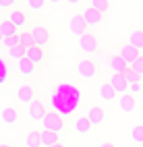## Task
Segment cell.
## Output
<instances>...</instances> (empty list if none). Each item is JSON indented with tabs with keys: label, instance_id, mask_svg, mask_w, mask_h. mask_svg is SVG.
<instances>
[{
	"label": "cell",
	"instance_id": "cell-1",
	"mask_svg": "<svg viewBox=\"0 0 143 147\" xmlns=\"http://www.w3.org/2000/svg\"><path fill=\"white\" fill-rule=\"evenodd\" d=\"M75 73H77V77H81V79H93V77L98 75V64H95L91 58H81V60H77V64H75Z\"/></svg>",
	"mask_w": 143,
	"mask_h": 147
},
{
	"label": "cell",
	"instance_id": "cell-2",
	"mask_svg": "<svg viewBox=\"0 0 143 147\" xmlns=\"http://www.w3.org/2000/svg\"><path fill=\"white\" fill-rule=\"evenodd\" d=\"M79 48H81V52H83V54L93 56V54H98V52H100V42H98V37H95L93 33L87 31L83 37H79Z\"/></svg>",
	"mask_w": 143,
	"mask_h": 147
},
{
	"label": "cell",
	"instance_id": "cell-3",
	"mask_svg": "<svg viewBox=\"0 0 143 147\" xmlns=\"http://www.w3.org/2000/svg\"><path fill=\"white\" fill-rule=\"evenodd\" d=\"M44 124V131H52V133H62L64 129V120L60 118V114H56V112H48L46 114V118L42 120Z\"/></svg>",
	"mask_w": 143,
	"mask_h": 147
},
{
	"label": "cell",
	"instance_id": "cell-4",
	"mask_svg": "<svg viewBox=\"0 0 143 147\" xmlns=\"http://www.w3.org/2000/svg\"><path fill=\"white\" fill-rule=\"evenodd\" d=\"M6 21L11 23V25H15L17 29H23V27L29 25V15H27V11H23V8H19V6H17L15 11L8 13Z\"/></svg>",
	"mask_w": 143,
	"mask_h": 147
},
{
	"label": "cell",
	"instance_id": "cell-5",
	"mask_svg": "<svg viewBox=\"0 0 143 147\" xmlns=\"http://www.w3.org/2000/svg\"><path fill=\"white\" fill-rule=\"evenodd\" d=\"M29 31H31V37H33V44L37 48H42V50H44V48L50 44V31H48L44 25H35V27L29 29Z\"/></svg>",
	"mask_w": 143,
	"mask_h": 147
},
{
	"label": "cell",
	"instance_id": "cell-6",
	"mask_svg": "<svg viewBox=\"0 0 143 147\" xmlns=\"http://www.w3.org/2000/svg\"><path fill=\"white\" fill-rule=\"evenodd\" d=\"M46 114H48V110L40 100H35V102H31L27 106V116H29V120H33V122H42L46 118Z\"/></svg>",
	"mask_w": 143,
	"mask_h": 147
},
{
	"label": "cell",
	"instance_id": "cell-7",
	"mask_svg": "<svg viewBox=\"0 0 143 147\" xmlns=\"http://www.w3.org/2000/svg\"><path fill=\"white\" fill-rule=\"evenodd\" d=\"M81 17H83V21H85V25H87V29H93V27H98L102 21H104V15H100L95 8H91V6H87L85 11L81 13Z\"/></svg>",
	"mask_w": 143,
	"mask_h": 147
},
{
	"label": "cell",
	"instance_id": "cell-8",
	"mask_svg": "<svg viewBox=\"0 0 143 147\" xmlns=\"http://www.w3.org/2000/svg\"><path fill=\"white\" fill-rule=\"evenodd\" d=\"M108 68L112 71V75H125L131 66L120 58V54H112V56L108 58Z\"/></svg>",
	"mask_w": 143,
	"mask_h": 147
},
{
	"label": "cell",
	"instance_id": "cell-9",
	"mask_svg": "<svg viewBox=\"0 0 143 147\" xmlns=\"http://www.w3.org/2000/svg\"><path fill=\"white\" fill-rule=\"evenodd\" d=\"M69 29H71V33H73V35H77V37H83L85 33H87V25H85L81 13H77V15H73V17H71Z\"/></svg>",
	"mask_w": 143,
	"mask_h": 147
},
{
	"label": "cell",
	"instance_id": "cell-10",
	"mask_svg": "<svg viewBox=\"0 0 143 147\" xmlns=\"http://www.w3.org/2000/svg\"><path fill=\"white\" fill-rule=\"evenodd\" d=\"M17 100L25 104V106H29L31 102H35V89L31 85H19V89H17Z\"/></svg>",
	"mask_w": 143,
	"mask_h": 147
},
{
	"label": "cell",
	"instance_id": "cell-11",
	"mask_svg": "<svg viewBox=\"0 0 143 147\" xmlns=\"http://www.w3.org/2000/svg\"><path fill=\"white\" fill-rule=\"evenodd\" d=\"M73 129H75V133L77 135H81V137H87L89 133H91V122H89V118L87 116H77V118L73 120Z\"/></svg>",
	"mask_w": 143,
	"mask_h": 147
},
{
	"label": "cell",
	"instance_id": "cell-12",
	"mask_svg": "<svg viewBox=\"0 0 143 147\" xmlns=\"http://www.w3.org/2000/svg\"><path fill=\"white\" fill-rule=\"evenodd\" d=\"M108 83L112 85V89L116 91L118 95L129 93V83H127V79H125V75H112L110 79H108Z\"/></svg>",
	"mask_w": 143,
	"mask_h": 147
},
{
	"label": "cell",
	"instance_id": "cell-13",
	"mask_svg": "<svg viewBox=\"0 0 143 147\" xmlns=\"http://www.w3.org/2000/svg\"><path fill=\"white\" fill-rule=\"evenodd\" d=\"M85 116L89 118L91 126H100V124H104V120H106V112H104L102 106H91L89 112L85 114Z\"/></svg>",
	"mask_w": 143,
	"mask_h": 147
},
{
	"label": "cell",
	"instance_id": "cell-14",
	"mask_svg": "<svg viewBox=\"0 0 143 147\" xmlns=\"http://www.w3.org/2000/svg\"><path fill=\"white\" fill-rule=\"evenodd\" d=\"M118 54H120V58H122V60H125L129 66L141 56V52L137 50V48H133L131 44H122V48H120V52H118Z\"/></svg>",
	"mask_w": 143,
	"mask_h": 147
},
{
	"label": "cell",
	"instance_id": "cell-15",
	"mask_svg": "<svg viewBox=\"0 0 143 147\" xmlns=\"http://www.w3.org/2000/svg\"><path fill=\"white\" fill-rule=\"evenodd\" d=\"M0 120L4 124H17L19 122V110L15 106H4L0 110Z\"/></svg>",
	"mask_w": 143,
	"mask_h": 147
},
{
	"label": "cell",
	"instance_id": "cell-16",
	"mask_svg": "<svg viewBox=\"0 0 143 147\" xmlns=\"http://www.w3.org/2000/svg\"><path fill=\"white\" fill-rule=\"evenodd\" d=\"M135 106H137V100H135V95H131V93H125V95H120V97H118V108H120V112H125V114H131L133 110H135Z\"/></svg>",
	"mask_w": 143,
	"mask_h": 147
},
{
	"label": "cell",
	"instance_id": "cell-17",
	"mask_svg": "<svg viewBox=\"0 0 143 147\" xmlns=\"http://www.w3.org/2000/svg\"><path fill=\"white\" fill-rule=\"evenodd\" d=\"M98 95L102 97L104 102H114L118 93L112 89V85H110L108 81H104V83H100V87H98Z\"/></svg>",
	"mask_w": 143,
	"mask_h": 147
},
{
	"label": "cell",
	"instance_id": "cell-18",
	"mask_svg": "<svg viewBox=\"0 0 143 147\" xmlns=\"http://www.w3.org/2000/svg\"><path fill=\"white\" fill-rule=\"evenodd\" d=\"M127 44H131L133 48H137V50L141 52L143 50V29H133V31H129Z\"/></svg>",
	"mask_w": 143,
	"mask_h": 147
},
{
	"label": "cell",
	"instance_id": "cell-19",
	"mask_svg": "<svg viewBox=\"0 0 143 147\" xmlns=\"http://www.w3.org/2000/svg\"><path fill=\"white\" fill-rule=\"evenodd\" d=\"M15 64H17V71H19L21 77H31L35 73V64L31 60H27V58H21V60L15 62Z\"/></svg>",
	"mask_w": 143,
	"mask_h": 147
},
{
	"label": "cell",
	"instance_id": "cell-20",
	"mask_svg": "<svg viewBox=\"0 0 143 147\" xmlns=\"http://www.w3.org/2000/svg\"><path fill=\"white\" fill-rule=\"evenodd\" d=\"M40 137H42V147H52L56 143H60V135L52 131H40Z\"/></svg>",
	"mask_w": 143,
	"mask_h": 147
},
{
	"label": "cell",
	"instance_id": "cell-21",
	"mask_svg": "<svg viewBox=\"0 0 143 147\" xmlns=\"http://www.w3.org/2000/svg\"><path fill=\"white\" fill-rule=\"evenodd\" d=\"M27 60H31L33 64H40V62H44V58H46V54H44V50L42 48H37V46H31L29 50H27Z\"/></svg>",
	"mask_w": 143,
	"mask_h": 147
},
{
	"label": "cell",
	"instance_id": "cell-22",
	"mask_svg": "<svg viewBox=\"0 0 143 147\" xmlns=\"http://www.w3.org/2000/svg\"><path fill=\"white\" fill-rule=\"evenodd\" d=\"M25 147H42V137L40 131H29L25 137Z\"/></svg>",
	"mask_w": 143,
	"mask_h": 147
},
{
	"label": "cell",
	"instance_id": "cell-23",
	"mask_svg": "<svg viewBox=\"0 0 143 147\" xmlns=\"http://www.w3.org/2000/svg\"><path fill=\"white\" fill-rule=\"evenodd\" d=\"M0 31H2V37H11V35H19V29L15 25H11L6 21V19H2L0 21Z\"/></svg>",
	"mask_w": 143,
	"mask_h": 147
},
{
	"label": "cell",
	"instance_id": "cell-24",
	"mask_svg": "<svg viewBox=\"0 0 143 147\" xmlns=\"http://www.w3.org/2000/svg\"><path fill=\"white\" fill-rule=\"evenodd\" d=\"M89 6L95 8V11H98L100 15H106V13L110 11V2H108V0H91Z\"/></svg>",
	"mask_w": 143,
	"mask_h": 147
},
{
	"label": "cell",
	"instance_id": "cell-25",
	"mask_svg": "<svg viewBox=\"0 0 143 147\" xmlns=\"http://www.w3.org/2000/svg\"><path fill=\"white\" fill-rule=\"evenodd\" d=\"M19 46H23L25 50H29L31 46H35L33 37H31V31H21V33H19Z\"/></svg>",
	"mask_w": 143,
	"mask_h": 147
},
{
	"label": "cell",
	"instance_id": "cell-26",
	"mask_svg": "<svg viewBox=\"0 0 143 147\" xmlns=\"http://www.w3.org/2000/svg\"><path fill=\"white\" fill-rule=\"evenodd\" d=\"M6 54H8V58H11V60L19 62L21 58H25V56H27V50H25L23 46H17V48H13V50H8Z\"/></svg>",
	"mask_w": 143,
	"mask_h": 147
},
{
	"label": "cell",
	"instance_id": "cell-27",
	"mask_svg": "<svg viewBox=\"0 0 143 147\" xmlns=\"http://www.w3.org/2000/svg\"><path fill=\"white\" fill-rule=\"evenodd\" d=\"M131 139L135 145H143V124H137V126H133V131H131Z\"/></svg>",
	"mask_w": 143,
	"mask_h": 147
},
{
	"label": "cell",
	"instance_id": "cell-28",
	"mask_svg": "<svg viewBox=\"0 0 143 147\" xmlns=\"http://www.w3.org/2000/svg\"><path fill=\"white\" fill-rule=\"evenodd\" d=\"M23 6L27 8V11H42V8L46 6L44 0H27V2H23Z\"/></svg>",
	"mask_w": 143,
	"mask_h": 147
},
{
	"label": "cell",
	"instance_id": "cell-29",
	"mask_svg": "<svg viewBox=\"0 0 143 147\" xmlns=\"http://www.w3.org/2000/svg\"><path fill=\"white\" fill-rule=\"evenodd\" d=\"M2 46L6 48V52L8 50H13V48L19 46V35H11V37H2Z\"/></svg>",
	"mask_w": 143,
	"mask_h": 147
},
{
	"label": "cell",
	"instance_id": "cell-30",
	"mask_svg": "<svg viewBox=\"0 0 143 147\" xmlns=\"http://www.w3.org/2000/svg\"><path fill=\"white\" fill-rule=\"evenodd\" d=\"M125 79H127V83H129V85H133V83H141V81H143V77H139L137 73H133L131 68H129V71L125 73Z\"/></svg>",
	"mask_w": 143,
	"mask_h": 147
},
{
	"label": "cell",
	"instance_id": "cell-31",
	"mask_svg": "<svg viewBox=\"0 0 143 147\" xmlns=\"http://www.w3.org/2000/svg\"><path fill=\"white\" fill-rule=\"evenodd\" d=\"M131 71H133V73H137L139 77H143V54H141L137 60L131 64Z\"/></svg>",
	"mask_w": 143,
	"mask_h": 147
},
{
	"label": "cell",
	"instance_id": "cell-32",
	"mask_svg": "<svg viewBox=\"0 0 143 147\" xmlns=\"http://www.w3.org/2000/svg\"><path fill=\"white\" fill-rule=\"evenodd\" d=\"M17 6H19L17 0H0V8H2V11H6V8H13L15 11Z\"/></svg>",
	"mask_w": 143,
	"mask_h": 147
},
{
	"label": "cell",
	"instance_id": "cell-33",
	"mask_svg": "<svg viewBox=\"0 0 143 147\" xmlns=\"http://www.w3.org/2000/svg\"><path fill=\"white\" fill-rule=\"evenodd\" d=\"M141 89H143V85H141V83H133V85H129V93H131V95L141 93Z\"/></svg>",
	"mask_w": 143,
	"mask_h": 147
},
{
	"label": "cell",
	"instance_id": "cell-34",
	"mask_svg": "<svg viewBox=\"0 0 143 147\" xmlns=\"http://www.w3.org/2000/svg\"><path fill=\"white\" fill-rule=\"evenodd\" d=\"M100 147H116V145H114V143H110V141H106V143H102Z\"/></svg>",
	"mask_w": 143,
	"mask_h": 147
},
{
	"label": "cell",
	"instance_id": "cell-35",
	"mask_svg": "<svg viewBox=\"0 0 143 147\" xmlns=\"http://www.w3.org/2000/svg\"><path fill=\"white\" fill-rule=\"evenodd\" d=\"M0 147H13L11 143H0Z\"/></svg>",
	"mask_w": 143,
	"mask_h": 147
},
{
	"label": "cell",
	"instance_id": "cell-36",
	"mask_svg": "<svg viewBox=\"0 0 143 147\" xmlns=\"http://www.w3.org/2000/svg\"><path fill=\"white\" fill-rule=\"evenodd\" d=\"M52 147H64V143H56V145H52Z\"/></svg>",
	"mask_w": 143,
	"mask_h": 147
},
{
	"label": "cell",
	"instance_id": "cell-37",
	"mask_svg": "<svg viewBox=\"0 0 143 147\" xmlns=\"http://www.w3.org/2000/svg\"><path fill=\"white\" fill-rule=\"evenodd\" d=\"M0 42H2V31H0Z\"/></svg>",
	"mask_w": 143,
	"mask_h": 147
}]
</instances>
